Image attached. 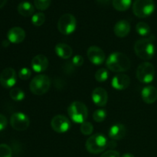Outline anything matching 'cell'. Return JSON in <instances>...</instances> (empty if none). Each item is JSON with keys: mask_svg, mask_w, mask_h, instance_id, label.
Here are the masks:
<instances>
[{"mask_svg": "<svg viewBox=\"0 0 157 157\" xmlns=\"http://www.w3.org/2000/svg\"><path fill=\"white\" fill-rule=\"evenodd\" d=\"M51 87V80L47 75H38L31 81L29 88L35 95H43L48 91Z\"/></svg>", "mask_w": 157, "mask_h": 157, "instance_id": "5b68a950", "label": "cell"}, {"mask_svg": "<svg viewBox=\"0 0 157 157\" xmlns=\"http://www.w3.org/2000/svg\"><path fill=\"white\" fill-rule=\"evenodd\" d=\"M7 2V0H0V9L3 7Z\"/></svg>", "mask_w": 157, "mask_h": 157, "instance_id": "8d00e7d4", "label": "cell"}, {"mask_svg": "<svg viewBox=\"0 0 157 157\" xmlns=\"http://www.w3.org/2000/svg\"><path fill=\"white\" fill-rule=\"evenodd\" d=\"M7 38L9 42L13 44L21 43L25 38V32L20 27H13L9 29L7 33Z\"/></svg>", "mask_w": 157, "mask_h": 157, "instance_id": "9a60e30c", "label": "cell"}, {"mask_svg": "<svg viewBox=\"0 0 157 157\" xmlns=\"http://www.w3.org/2000/svg\"><path fill=\"white\" fill-rule=\"evenodd\" d=\"M10 124L12 128L18 131H24L29 128L30 120L28 116L21 112L14 113L10 117Z\"/></svg>", "mask_w": 157, "mask_h": 157, "instance_id": "9c48e42d", "label": "cell"}, {"mask_svg": "<svg viewBox=\"0 0 157 157\" xmlns=\"http://www.w3.org/2000/svg\"><path fill=\"white\" fill-rule=\"evenodd\" d=\"M55 52L59 58L62 59H68L73 55L71 47L65 43H58L55 48Z\"/></svg>", "mask_w": 157, "mask_h": 157, "instance_id": "ffe728a7", "label": "cell"}, {"mask_svg": "<svg viewBox=\"0 0 157 157\" xmlns=\"http://www.w3.org/2000/svg\"><path fill=\"white\" fill-rule=\"evenodd\" d=\"M112 87L116 90H124L130 84V78L125 74L119 73L112 79Z\"/></svg>", "mask_w": 157, "mask_h": 157, "instance_id": "2e32d148", "label": "cell"}, {"mask_svg": "<svg viewBox=\"0 0 157 157\" xmlns=\"http://www.w3.org/2000/svg\"><path fill=\"white\" fill-rule=\"evenodd\" d=\"M134 51L140 59L150 60L155 54V46L151 38H141L136 41L134 44Z\"/></svg>", "mask_w": 157, "mask_h": 157, "instance_id": "7a4b0ae2", "label": "cell"}, {"mask_svg": "<svg viewBox=\"0 0 157 157\" xmlns=\"http://www.w3.org/2000/svg\"><path fill=\"white\" fill-rule=\"evenodd\" d=\"M45 21V15L43 12H37L32 15V22L35 26H41Z\"/></svg>", "mask_w": 157, "mask_h": 157, "instance_id": "d4e9b609", "label": "cell"}, {"mask_svg": "<svg viewBox=\"0 0 157 157\" xmlns=\"http://www.w3.org/2000/svg\"><path fill=\"white\" fill-rule=\"evenodd\" d=\"M32 76V71L28 67H22L18 71V77L21 80H28Z\"/></svg>", "mask_w": 157, "mask_h": 157, "instance_id": "4dcf8cb0", "label": "cell"}, {"mask_svg": "<svg viewBox=\"0 0 157 157\" xmlns=\"http://www.w3.org/2000/svg\"><path fill=\"white\" fill-rule=\"evenodd\" d=\"M113 8L119 12H125L131 6L132 0H113Z\"/></svg>", "mask_w": 157, "mask_h": 157, "instance_id": "7402d4cb", "label": "cell"}, {"mask_svg": "<svg viewBox=\"0 0 157 157\" xmlns=\"http://www.w3.org/2000/svg\"><path fill=\"white\" fill-rule=\"evenodd\" d=\"M141 97L146 104H153L157 100V89L152 85L146 86L141 91Z\"/></svg>", "mask_w": 157, "mask_h": 157, "instance_id": "e0dca14e", "label": "cell"}, {"mask_svg": "<svg viewBox=\"0 0 157 157\" xmlns=\"http://www.w3.org/2000/svg\"><path fill=\"white\" fill-rule=\"evenodd\" d=\"M91 98L95 105L98 107H104L108 101V94L105 89L97 87L92 92Z\"/></svg>", "mask_w": 157, "mask_h": 157, "instance_id": "5bb4252c", "label": "cell"}, {"mask_svg": "<svg viewBox=\"0 0 157 157\" xmlns=\"http://www.w3.org/2000/svg\"><path fill=\"white\" fill-rule=\"evenodd\" d=\"M16 81V72L12 67H6L0 74V84L5 88L12 87Z\"/></svg>", "mask_w": 157, "mask_h": 157, "instance_id": "8fae6325", "label": "cell"}, {"mask_svg": "<svg viewBox=\"0 0 157 157\" xmlns=\"http://www.w3.org/2000/svg\"><path fill=\"white\" fill-rule=\"evenodd\" d=\"M108 141L105 136L101 133H96L91 135L87 140L85 147L87 151L92 154H98L102 153L107 148Z\"/></svg>", "mask_w": 157, "mask_h": 157, "instance_id": "277c9868", "label": "cell"}, {"mask_svg": "<svg viewBox=\"0 0 157 157\" xmlns=\"http://www.w3.org/2000/svg\"><path fill=\"white\" fill-rule=\"evenodd\" d=\"M117 147V143L116 140H110V142H108V144H107V147H110V149H113L114 147Z\"/></svg>", "mask_w": 157, "mask_h": 157, "instance_id": "e575fe53", "label": "cell"}, {"mask_svg": "<svg viewBox=\"0 0 157 157\" xmlns=\"http://www.w3.org/2000/svg\"><path fill=\"white\" fill-rule=\"evenodd\" d=\"M12 151L7 144H0V157H12Z\"/></svg>", "mask_w": 157, "mask_h": 157, "instance_id": "f546056e", "label": "cell"}, {"mask_svg": "<svg viewBox=\"0 0 157 157\" xmlns=\"http://www.w3.org/2000/svg\"><path fill=\"white\" fill-rule=\"evenodd\" d=\"M130 25L127 20H121L117 21L113 28V32L116 36L119 38H124L127 36L130 32Z\"/></svg>", "mask_w": 157, "mask_h": 157, "instance_id": "d6986e66", "label": "cell"}, {"mask_svg": "<svg viewBox=\"0 0 157 157\" xmlns=\"http://www.w3.org/2000/svg\"><path fill=\"white\" fill-rule=\"evenodd\" d=\"M96 1L101 5H107L110 2V0H96Z\"/></svg>", "mask_w": 157, "mask_h": 157, "instance_id": "d590c367", "label": "cell"}, {"mask_svg": "<svg viewBox=\"0 0 157 157\" xmlns=\"http://www.w3.org/2000/svg\"><path fill=\"white\" fill-rule=\"evenodd\" d=\"M9 40H8V41H3V42H2V46H3V47H5V48L8 47V46H9Z\"/></svg>", "mask_w": 157, "mask_h": 157, "instance_id": "74e56055", "label": "cell"}, {"mask_svg": "<svg viewBox=\"0 0 157 157\" xmlns=\"http://www.w3.org/2000/svg\"><path fill=\"white\" fill-rule=\"evenodd\" d=\"M155 77V67L150 62H143L138 66L136 69V78L144 84L152 82Z\"/></svg>", "mask_w": 157, "mask_h": 157, "instance_id": "ba28073f", "label": "cell"}, {"mask_svg": "<svg viewBox=\"0 0 157 157\" xmlns=\"http://www.w3.org/2000/svg\"><path fill=\"white\" fill-rule=\"evenodd\" d=\"M67 113L71 120L75 124H83L88 117V110L84 103L75 101L67 108Z\"/></svg>", "mask_w": 157, "mask_h": 157, "instance_id": "3957f363", "label": "cell"}, {"mask_svg": "<svg viewBox=\"0 0 157 157\" xmlns=\"http://www.w3.org/2000/svg\"><path fill=\"white\" fill-rule=\"evenodd\" d=\"M71 63L75 67H81L83 65V64H84V58L81 55H75L72 58Z\"/></svg>", "mask_w": 157, "mask_h": 157, "instance_id": "1f68e13d", "label": "cell"}, {"mask_svg": "<svg viewBox=\"0 0 157 157\" xmlns=\"http://www.w3.org/2000/svg\"><path fill=\"white\" fill-rule=\"evenodd\" d=\"M109 78L108 71L106 68H100L97 71L96 74H95V79L98 82H104L107 81Z\"/></svg>", "mask_w": 157, "mask_h": 157, "instance_id": "484cf974", "label": "cell"}, {"mask_svg": "<svg viewBox=\"0 0 157 157\" xmlns=\"http://www.w3.org/2000/svg\"><path fill=\"white\" fill-rule=\"evenodd\" d=\"M155 4L153 0H135L133 4V12L140 18H145L153 13Z\"/></svg>", "mask_w": 157, "mask_h": 157, "instance_id": "8992f818", "label": "cell"}, {"mask_svg": "<svg viewBox=\"0 0 157 157\" xmlns=\"http://www.w3.org/2000/svg\"><path fill=\"white\" fill-rule=\"evenodd\" d=\"M7 118H6L3 114H1V113H0V131L4 130V129L7 127Z\"/></svg>", "mask_w": 157, "mask_h": 157, "instance_id": "836d02e7", "label": "cell"}, {"mask_svg": "<svg viewBox=\"0 0 157 157\" xmlns=\"http://www.w3.org/2000/svg\"><path fill=\"white\" fill-rule=\"evenodd\" d=\"M52 0H34V6L40 11H44L49 8Z\"/></svg>", "mask_w": 157, "mask_h": 157, "instance_id": "83f0119b", "label": "cell"}, {"mask_svg": "<svg viewBox=\"0 0 157 157\" xmlns=\"http://www.w3.org/2000/svg\"><path fill=\"white\" fill-rule=\"evenodd\" d=\"M121 157H135L134 156H133V154H131V153H124V155H123Z\"/></svg>", "mask_w": 157, "mask_h": 157, "instance_id": "f35d334b", "label": "cell"}, {"mask_svg": "<svg viewBox=\"0 0 157 157\" xmlns=\"http://www.w3.org/2000/svg\"><path fill=\"white\" fill-rule=\"evenodd\" d=\"M106 117H107V112L104 109H98L93 113V119L97 123L103 122Z\"/></svg>", "mask_w": 157, "mask_h": 157, "instance_id": "4316f807", "label": "cell"}, {"mask_svg": "<svg viewBox=\"0 0 157 157\" xmlns=\"http://www.w3.org/2000/svg\"><path fill=\"white\" fill-rule=\"evenodd\" d=\"M77 27V20L72 14H64L60 17L58 29L62 35H68L73 33Z\"/></svg>", "mask_w": 157, "mask_h": 157, "instance_id": "52a82bcc", "label": "cell"}, {"mask_svg": "<svg viewBox=\"0 0 157 157\" xmlns=\"http://www.w3.org/2000/svg\"><path fill=\"white\" fill-rule=\"evenodd\" d=\"M87 56L89 61L96 65L102 64L105 61V53L98 46H90L87 49Z\"/></svg>", "mask_w": 157, "mask_h": 157, "instance_id": "7c38bea8", "label": "cell"}, {"mask_svg": "<svg viewBox=\"0 0 157 157\" xmlns=\"http://www.w3.org/2000/svg\"><path fill=\"white\" fill-rule=\"evenodd\" d=\"M136 32L141 36H147L150 33V27L146 22H139L136 25Z\"/></svg>", "mask_w": 157, "mask_h": 157, "instance_id": "603a6c76", "label": "cell"}, {"mask_svg": "<svg viewBox=\"0 0 157 157\" xmlns=\"http://www.w3.org/2000/svg\"><path fill=\"white\" fill-rule=\"evenodd\" d=\"M127 134V128L122 124H117L112 126L108 132L110 138L113 140H120L125 137Z\"/></svg>", "mask_w": 157, "mask_h": 157, "instance_id": "ac0fdd59", "label": "cell"}, {"mask_svg": "<svg viewBox=\"0 0 157 157\" xmlns=\"http://www.w3.org/2000/svg\"><path fill=\"white\" fill-rule=\"evenodd\" d=\"M101 157H121V154H120V153L118 151L110 150L103 153Z\"/></svg>", "mask_w": 157, "mask_h": 157, "instance_id": "d6a6232c", "label": "cell"}, {"mask_svg": "<svg viewBox=\"0 0 157 157\" xmlns=\"http://www.w3.org/2000/svg\"><path fill=\"white\" fill-rule=\"evenodd\" d=\"M18 12L24 17L32 16L35 13V6L29 2L24 1L18 4L17 8Z\"/></svg>", "mask_w": 157, "mask_h": 157, "instance_id": "44dd1931", "label": "cell"}, {"mask_svg": "<svg viewBox=\"0 0 157 157\" xmlns=\"http://www.w3.org/2000/svg\"><path fill=\"white\" fill-rule=\"evenodd\" d=\"M106 65L111 71L121 73L130 69L131 62L130 58L125 54L121 52H113L107 58Z\"/></svg>", "mask_w": 157, "mask_h": 157, "instance_id": "6da1fadb", "label": "cell"}, {"mask_svg": "<svg viewBox=\"0 0 157 157\" xmlns=\"http://www.w3.org/2000/svg\"><path fill=\"white\" fill-rule=\"evenodd\" d=\"M80 130H81V133L83 135H84V136H90L93 133L94 127L91 123L85 121L83 124H81Z\"/></svg>", "mask_w": 157, "mask_h": 157, "instance_id": "f1b7e54d", "label": "cell"}, {"mask_svg": "<svg viewBox=\"0 0 157 157\" xmlns=\"http://www.w3.org/2000/svg\"><path fill=\"white\" fill-rule=\"evenodd\" d=\"M51 126L53 130L58 133H64L71 128V121L64 115L58 114L54 117L51 121Z\"/></svg>", "mask_w": 157, "mask_h": 157, "instance_id": "30bf717a", "label": "cell"}, {"mask_svg": "<svg viewBox=\"0 0 157 157\" xmlns=\"http://www.w3.org/2000/svg\"><path fill=\"white\" fill-rule=\"evenodd\" d=\"M48 59L47 57L44 55H37L32 58V62H31V66L33 69L34 71L37 73H41V72L44 71L48 67Z\"/></svg>", "mask_w": 157, "mask_h": 157, "instance_id": "4fadbf2b", "label": "cell"}, {"mask_svg": "<svg viewBox=\"0 0 157 157\" xmlns=\"http://www.w3.org/2000/svg\"><path fill=\"white\" fill-rule=\"evenodd\" d=\"M9 96L14 101H20L24 99L25 95L24 91L21 89L18 88V87H15L9 91Z\"/></svg>", "mask_w": 157, "mask_h": 157, "instance_id": "cb8c5ba5", "label": "cell"}]
</instances>
